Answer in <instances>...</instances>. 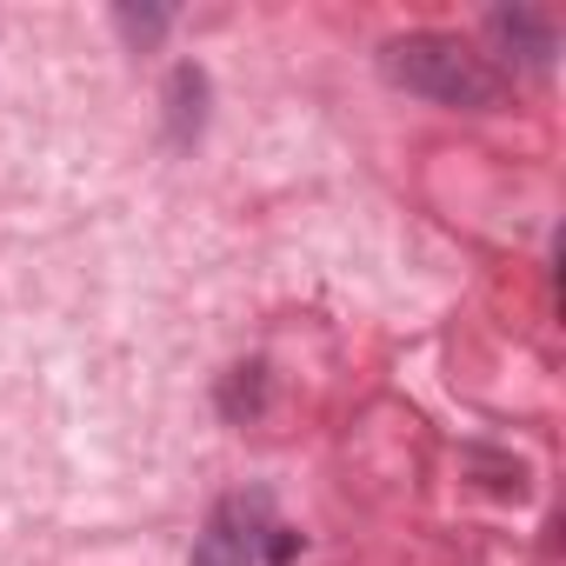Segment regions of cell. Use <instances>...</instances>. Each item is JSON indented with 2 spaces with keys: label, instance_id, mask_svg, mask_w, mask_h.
I'll return each mask as SVG.
<instances>
[{
  "label": "cell",
  "instance_id": "6da1fadb",
  "mask_svg": "<svg viewBox=\"0 0 566 566\" xmlns=\"http://www.w3.org/2000/svg\"><path fill=\"white\" fill-rule=\"evenodd\" d=\"M380 74L400 87V94H420L433 107H453V114H493L506 107V74L460 34H440V28H413V34H394L380 48Z\"/></svg>",
  "mask_w": 566,
  "mask_h": 566
},
{
  "label": "cell",
  "instance_id": "7a4b0ae2",
  "mask_svg": "<svg viewBox=\"0 0 566 566\" xmlns=\"http://www.w3.org/2000/svg\"><path fill=\"white\" fill-rule=\"evenodd\" d=\"M486 41H493L500 61L520 67V74H546L553 54H559V28H553L539 8H493V14H486Z\"/></svg>",
  "mask_w": 566,
  "mask_h": 566
},
{
  "label": "cell",
  "instance_id": "3957f363",
  "mask_svg": "<svg viewBox=\"0 0 566 566\" xmlns=\"http://www.w3.org/2000/svg\"><path fill=\"white\" fill-rule=\"evenodd\" d=\"M200 127H207V74L200 67H174L167 74V140L193 147Z\"/></svg>",
  "mask_w": 566,
  "mask_h": 566
},
{
  "label": "cell",
  "instance_id": "277c9868",
  "mask_svg": "<svg viewBox=\"0 0 566 566\" xmlns=\"http://www.w3.org/2000/svg\"><path fill=\"white\" fill-rule=\"evenodd\" d=\"M114 28H120L127 41H140V48H154V41L167 34V14H160V8H114Z\"/></svg>",
  "mask_w": 566,
  "mask_h": 566
}]
</instances>
